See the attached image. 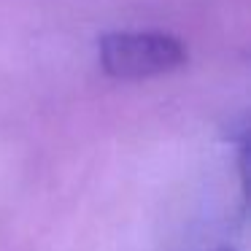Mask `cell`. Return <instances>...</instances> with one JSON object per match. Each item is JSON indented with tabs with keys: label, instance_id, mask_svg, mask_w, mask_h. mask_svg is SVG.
<instances>
[{
	"label": "cell",
	"instance_id": "6da1fadb",
	"mask_svg": "<svg viewBox=\"0 0 251 251\" xmlns=\"http://www.w3.org/2000/svg\"><path fill=\"white\" fill-rule=\"evenodd\" d=\"M98 60L111 78L143 81L184 68L189 49L178 35L162 30H119L100 38Z\"/></svg>",
	"mask_w": 251,
	"mask_h": 251
},
{
	"label": "cell",
	"instance_id": "7a4b0ae2",
	"mask_svg": "<svg viewBox=\"0 0 251 251\" xmlns=\"http://www.w3.org/2000/svg\"><path fill=\"white\" fill-rule=\"evenodd\" d=\"M219 251H232V249H219Z\"/></svg>",
	"mask_w": 251,
	"mask_h": 251
}]
</instances>
